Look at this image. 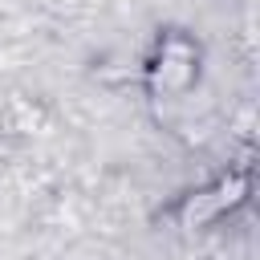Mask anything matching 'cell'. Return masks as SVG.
I'll list each match as a JSON object with an SVG mask.
<instances>
[{
    "label": "cell",
    "instance_id": "cell-1",
    "mask_svg": "<svg viewBox=\"0 0 260 260\" xmlns=\"http://www.w3.org/2000/svg\"><path fill=\"white\" fill-rule=\"evenodd\" d=\"M195 81H199V45L183 32H167L146 65V85L154 102H183L195 89Z\"/></svg>",
    "mask_w": 260,
    "mask_h": 260
},
{
    "label": "cell",
    "instance_id": "cell-2",
    "mask_svg": "<svg viewBox=\"0 0 260 260\" xmlns=\"http://www.w3.org/2000/svg\"><path fill=\"white\" fill-rule=\"evenodd\" d=\"M244 199H248V175H219L215 183L187 191L175 207V219H179V228H207L219 215H228L232 207H240Z\"/></svg>",
    "mask_w": 260,
    "mask_h": 260
}]
</instances>
